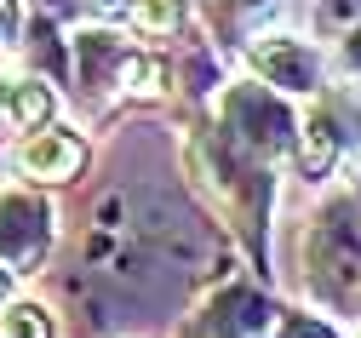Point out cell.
I'll list each match as a JSON object with an SVG mask.
<instances>
[{
  "mask_svg": "<svg viewBox=\"0 0 361 338\" xmlns=\"http://www.w3.org/2000/svg\"><path fill=\"white\" fill-rule=\"evenodd\" d=\"M47 241H52L47 201H35V189H0V264L29 270L40 264Z\"/></svg>",
  "mask_w": 361,
  "mask_h": 338,
  "instance_id": "1",
  "label": "cell"
},
{
  "mask_svg": "<svg viewBox=\"0 0 361 338\" xmlns=\"http://www.w3.org/2000/svg\"><path fill=\"white\" fill-rule=\"evenodd\" d=\"M252 64L264 69V80L276 92H315L322 86V58L293 35H258L252 40Z\"/></svg>",
  "mask_w": 361,
  "mask_h": 338,
  "instance_id": "2",
  "label": "cell"
},
{
  "mask_svg": "<svg viewBox=\"0 0 361 338\" xmlns=\"http://www.w3.org/2000/svg\"><path fill=\"white\" fill-rule=\"evenodd\" d=\"M80 161H86V143L69 138V132H23V143H18V172L23 178H40V183L75 178Z\"/></svg>",
  "mask_w": 361,
  "mask_h": 338,
  "instance_id": "3",
  "label": "cell"
},
{
  "mask_svg": "<svg viewBox=\"0 0 361 338\" xmlns=\"http://www.w3.org/2000/svg\"><path fill=\"white\" fill-rule=\"evenodd\" d=\"M230 126H235V138L241 143H252V150H281V138H287V115H281V104H264V92H252V86H241V92H230Z\"/></svg>",
  "mask_w": 361,
  "mask_h": 338,
  "instance_id": "4",
  "label": "cell"
},
{
  "mask_svg": "<svg viewBox=\"0 0 361 338\" xmlns=\"http://www.w3.org/2000/svg\"><path fill=\"white\" fill-rule=\"evenodd\" d=\"M47 115H52V92L40 80H12L0 92V126L6 132H35Z\"/></svg>",
  "mask_w": 361,
  "mask_h": 338,
  "instance_id": "5",
  "label": "cell"
},
{
  "mask_svg": "<svg viewBox=\"0 0 361 338\" xmlns=\"http://www.w3.org/2000/svg\"><path fill=\"white\" fill-rule=\"evenodd\" d=\"M333 155H338V132H333V121H327V115H310V121L298 126V167H304L310 178H322V172L333 167Z\"/></svg>",
  "mask_w": 361,
  "mask_h": 338,
  "instance_id": "6",
  "label": "cell"
},
{
  "mask_svg": "<svg viewBox=\"0 0 361 338\" xmlns=\"http://www.w3.org/2000/svg\"><path fill=\"white\" fill-rule=\"evenodd\" d=\"M52 315L47 304H6V315H0V338H52Z\"/></svg>",
  "mask_w": 361,
  "mask_h": 338,
  "instance_id": "7",
  "label": "cell"
},
{
  "mask_svg": "<svg viewBox=\"0 0 361 338\" xmlns=\"http://www.w3.org/2000/svg\"><path fill=\"white\" fill-rule=\"evenodd\" d=\"M132 29L138 35H172L178 18H184V0H132Z\"/></svg>",
  "mask_w": 361,
  "mask_h": 338,
  "instance_id": "8",
  "label": "cell"
},
{
  "mask_svg": "<svg viewBox=\"0 0 361 338\" xmlns=\"http://www.w3.org/2000/svg\"><path fill=\"white\" fill-rule=\"evenodd\" d=\"M18 29H23L18 0H0V46H6V40H18Z\"/></svg>",
  "mask_w": 361,
  "mask_h": 338,
  "instance_id": "9",
  "label": "cell"
},
{
  "mask_svg": "<svg viewBox=\"0 0 361 338\" xmlns=\"http://www.w3.org/2000/svg\"><path fill=\"white\" fill-rule=\"evenodd\" d=\"M287 338H333V332H327L322 321H310V315H293V321H287Z\"/></svg>",
  "mask_w": 361,
  "mask_h": 338,
  "instance_id": "10",
  "label": "cell"
},
{
  "mask_svg": "<svg viewBox=\"0 0 361 338\" xmlns=\"http://www.w3.org/2000/svg\"><path fill=\"white\" fill-rule=\"evenodd\" d=\"M80 6H86V12H98V18H115V12L132 6V0H80Z\"/></svg>",
  "mask_w": 361,
  "mask_h": 338,
  "instance_id": "11",
  "label": "cell"
},
{
  "mask_svg": "<svg viewBox=\"0 0 361 338\" xmlns=\"http://www.w3.org/2000/svg\"><path fill=\"white\" fill-rule=\"evenodd\" d=\"M12 298V264H0V304Z\"/></svg>",
  "mask_w": 361,
  "mask_h": 338,
  "instance_id": "12",
  "label": "cell"
}]
</instances>
